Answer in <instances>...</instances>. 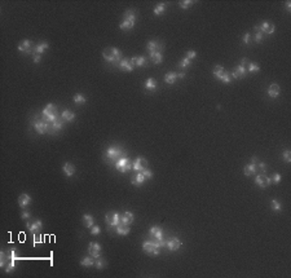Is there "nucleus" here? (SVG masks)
<instances>
[{
  "label": "nucleus",
  "mask_w": 291,
  "mask_h": 278,
  "mask_svg": "<svg viewBox=\"0 0 291 278\" xmlns=\"http://www.w3.org/2000/svg\"><path fill=\"white\" fill-rule=\"evenodd\" d=\"M18 51H21V52H25V53H27V54H31V53L34 52L35 49H34V48H32V43H31V40L26 39V40L21 42L20 44H18Z\"/></svg>",
  "instance_id": "7"
},
{
  "label": "nucleus",
  "mask_w": 291,
  "mask_h": 278,
  "mask_svg": "<svg viewBox=\"0 0 291 278\" xmlns=\"http://www.w3.org/2000/svg\"><path fill=\"white\" fill-rule=\"evenodd\" d=\"M62 124H64L62 119H56L54 122H52V127H53L54 129H61V128H62Z\"/></svg>",
  "instance_id": "42"
},
{
  "label": "nucleus",
  "mask_w": 291,
  "mask_h": 278,
  "mask_svg": "<svg viewBox=\"0 0 291 278\" xmlns=\"http://www.w3.org/2000/svg\"><path fill=\"white\" fill-rule=\"evenodd\" d=\"M73 100H74V102H75V103H84V102L87 101V99H85V97H84L83 95H80V93L75 95Z\"/></svg>",
  "instance_id": "41"
},
{
  "label": "nucleus",
  "mask_w": 291,
  "mask_h": 278,
  "mask_svg": "<svg viewBox=\"0 0 291 278\" xmlns=\"http://www.w3.org/2000/svg\"><path fill=\"white\" fill-rule=\"evenodd\" d=\"M247 75V70L246 69H243L242 66H237L234 70H233V73H232V76L234 79H242V78H245V76Z\"/></svg>",
  "instance_id": "13"
},
{
  "label": "nucleus",
  "mask_w": 291,
  "mask_h": 278,
  "mask_svg": "<svg viewBox=\"0 0 291 278\" xmlns=\"http://www.w3.org/2000/svg\"><path fill=\"white\" fill-rule=\"evenodd\" d=\"M129 61H131V65L135 67V66H144L145 62H146V60H145V57L139 56V57H132Z\"/></svg>",
  "instance_id": "24"
},
{
  "label": "nucleus",
  "mask_w": 291,
  "mask_h": 278,
  "mask_svg": "<svg viewBox=\"0 0 291 278\" xmlns=\"http://www.w3.org/2000/svg\"><path fill=\"white\" fill-rule=\"evenodd\" d=\"M250 40H251L250 32H246V34L243 35V43H245V44H250Z\"/></svg>",
  "instance_id": "55"
},
{
  "label": "nucleus",
  "mask_w": 291,
  "mask_h": 278,
  "mask_svg": "<svg viewBox=\"0 0 291 278\" xmlns=\"http://www.w3.org/2000/svg\"><path fill=\"white\" fill-rule=\"evenodd\" d=\"M93 222H95V219H93L92 215H88V214L83 215V224H84V226L92 228V226H93Z\"/></svg>",
  "instance_id": "27"
},
{
  "label": "nucleus",
  "mask_w": 291,
  "mask_h": 278,
  "mask_svg": "<svg viewBox=\"0 0 291 278\" xmlns=\"http://www.w3.org/2000/svg\"><path fill=\"white\" fill-rule=\"evenodd\" d=\"M43 115L49 118V117H52V115H57V109L56 106L53 105V103H48V105L43 109Z\"/></svg>",
  "instance_id": "12"
},
{
  "label": "nucleus",
  "mask_w": 291,
  "mask_h": 278,
  "mask_svg": "<svg viewBox=\"0 0 291 278\" xmlns=\"http://www.w3.org/2000/svg\"><path fill=\"white\" fill-rule=\"evenodd\" d=\"M7 256H8V259L9 260H17V250H16L14 247H9L8 248V251H7Z\"/></svg>",
  "instance_id": "31"
},
{
  "label": "nucleus",
  "mask_w": 291,
  "mask_h": 278,
  "mask_svg": "<svg viewBox=\"0 0 291 278\" xmlns=\"http://www.w3.org/2000/svg\"><path fill=\"white\" fill-rule=\"evenodd\" d=\"M105 220L110 226H117L120 222L119 215L117 214V212H107L106 216H105Z\"/></svg>",
  "instance_id": "6"
},
{
  "label": "nucleus",
  "mask_w": 291,
  "mask_h": 278,
  "mask_svg": "<svg viewBox=\"0 0 291 278\" xmlns=\"http://www.w3.org/2000/svg\"><path fill=\"white\" fill-rule=\"evenodd\" d=\"M95 266L97 269H104L106 266V261L105 259H101V258H97V260L95 261Z\"/></svg>",
  "instance_id": "36"
},
{
  "label": "nucleus",
  "mask_w": 291,
  "mask_h": 278,
  "mask_svg": "<svg viewBox=\"0 0 291 278\" xmlns=\"http://www.w3.org/2000/svg\"><path fill=\"white\" fill-rule=\"evenodd\" d=\"M167 247L171 250V251H176V250H179L181 247V241L179 238L173 237L169 239V241H167Z\"/></svg>",
  "instance_id": "14"
},
{
  "label": "nucleus",
  "mask_w": 291,
  "mask_h": 278,
  "mask_svg": "<svg viewBox=\"0 0 291 278\" xmlns=\"http://www.w3.org/2000/svg\"><path fill=\"white\" fill-rule=\"evenodd\" d=\"M117 233L119 234V236H127V234L129 233V226L123 224V222H119V224L117 225Z\"/></svg>",
  "instance_id": "25"
},
{
  "label": "nucleus",
  "mask_w": 291,
  "mask_h": 278,
  "mask_svg": "<svg viewBox=\"0 0 291 278\" xmlns=\"http://www.w3.org/2000/svg\"><path fill=\"white\" fill-rule=\"evenodd\" d=\"M255 182L257 186H260V188H267L269 184H271V179H269L268 176L265 175H257L256 176V180H255Z\"/></svg>",
  "instance_id": "10"
},
{
  "label": "nucleus",
  "mask_w": 291,
  "mask_h": 278,
  "mask_svg": "<svg viewBox=\"0 0 291 278\" xmlns=\"http://www.w3.org/2000/svg\"><path fill=\"white\" fill-rule=\"evenodd\" d=\"M164 9H166V4H159V5H157V7L154 8V14L155 16H159V14H162L163 12H164Z\"/></svg>",
  "instance_id": "39"
},
{
  "label": "nucleus",
  "mask_w": 291,
  "mask_h": 278,
  "mask_svg": "<svg viewBox=\"0 0 291 278\" xmlns=\"http://www.w3.org/2000/svg\"><path fill=\"white\" fill-rule=\"evenodd\" d=\"M177 78H179V79H184V78H185V73H180V74H177Z\"/></svg>",
  "instance_id": "59"
},
{
  "label": "nucleus",
  "mask_w": 291,
  "mask_h": 278,
  "mask_svg": "<svg viewBox=\"0 0 291 278\" xmlns=\"http://www.w3.org/2000/svg\"><path fill=\"white\" fill-rule=\"evenodd\" d=\"M254 31H255V42H256V43H260V42L263 40V32H261V30H260L259 25L254 27Z\"/></svg>",
  "instance_id": "35"
},
{
  "label": "nucleus",
  "mask_w": 291,
  "mask_h": 278,
  "mask_svg": "<svg viewBox=\"0 0 291 278\" xmlns=\"http://www.w3.org/2000/svg\"><path fill=\"white\" fill-rule=\"evenodd\" d=\"M224 73H225V70H224V67L221 66V65H217V66L213 67V75H215L217 79H220Z\"/></svg>",
  "instance_id": "34"
},
{
  "label": "nucleus",
  "mask_w": 291,
  "mask_h": 278,
  "mask_svg": "<svg viewBox=\"0 0 291 278\" xmlns=\"http://www.w3.org/2000/svg\"><path fill=\"white\" fill-rule=\"evenodd\" d=\"M176 79H177L176 73H168V74H166V76H164V81H166L167 84H173Z\"/></svg>",
  "instance_id": "28"
},
{
  "label": "nucleus",
  "mask_w": 291,
  "mask_h": 278,
  "mask_svg": "<svg viewBox=\"0 0 291 278\" xmlns=\"http://www.w3.org/2000/svg\"><path fill=\"white\" fill-rule=\"evenodd\" d=\"M197 57V52L195 51H188L186 52V58H189V60H193Z\"/></svg>",
  "instance_id": "50"
},
{
  "label": "nucleus",
  "mask_w": 291,
  "mask_h": 278,
  "mask_svg": "<svg viewBox=\"0 0 291 278\" xmlns=\"http://www.w3.org/2000/svg\"><path fill=\"white\" fill-rule=\"evenodd\" d=\"M40 60H42V56H40V54H35V56H34V62H35V63H39V62H40Z\"/></svg>",
  "instance_id": "58"
},
{
  "label": "nucleus",
  "mask_w": 291,
  "mask_h": 278,
  "mask_svg": "<svg viewBox=\"0 0 291 278\" xmlns=\"http://www.w3.org/2000/svg\"><path fill=\"white\" fill-rule=\"evenodd\" d=\"M220 80H223L224 83H230V81H232V78H230V76H229V74H228L227 71H225V73H224V74L221 75Z\"/></svg>",
  "instance_id": "47"
},
{
  "label": "nucleus",
  "mask_w": 291,
  "mask_h": 278,
  "mask_svg": "<svg viewBox=\"0 0 291 278\" xmlns=\"http://www.w3.org/2000/svg\"><path fill=\"white\" fill-rule=\"evenodd\" d=\"M250 63H251V62L249 61V60H247V58H243V60H242V62H241V66L247 70V69H249V66H250Z\"/></svg>",
  "instance_id": "54"
},
{
  "label": "nucleus",
  "mask_w": 291,
  "mask_h": 278,
  "mask_svg": "<svg viewBox=\"0 0 291 278\" xmlns=\"http://www.w3.org/2000/svg\"><path fill=\"white\" fill-rule=\"evenodd\" d=\"M34 127L36 129V132L39 133V135H43V133H47V131H48V124L45 122H43V121H38L34 123Z\"/></svg>",
  "instance_id": "17"
},
{
  "label": "nucleus",
  "mask_w": 291,
  "mask_h": 278,
  "mask_svg": "<svg viewBox=\"0 0 291 278\" xmlns=\"http://www.w3.org/2000/svg\"><path fill=\"white\" fill-rule=\"evenodd\" d=\"M119 69L122 70V71H132L133 66L131 65V61L128 58H122L119 61Z\"/></svg>",
  "instance_id": "15"
},
{
  "label": "nucleus",
  "mask_w": 291,
  "mask_h": 278,
  "mask_svg": "<svg viewBox=\"0 0 291 278\" xmlns=\"http://www.w3.org/2000/svg\"><path fill=\"white\" fill-rule=\"evenodd\" d=\"M150 236L154 238V239H158V241H161V239H163V230L159 226H151L150 228Z\"/></svg>",
  "instance_id": "16"
},
{
  "label": "nucleus",
  "mask_w": 291,
  "mask_h": 278,
  "mask_svg": "<svg viewBox=\"0 0 291 278\" xmlns=\"http://www.w3.org/2000/svg\"><path fill=\"white\" fill-rule=\"evenodd\" d=\"M141 172H142V175L145 176V179H151L153 177V172L150 170H147V168H146V170H144V171H141Z\"/></svg>",
  "instance_id": "52"
},
{
  "label": "nucleus",
  "mask_w": 291,
  "mask_h": 278,
  "mask_svg": "<svg viewBox=\"0 0 291 278\" xmlns=\"http://www.w3.org/2000/svg\"><path fill=\"white\" fill-rule=\"evenodd\" d=\"M30 217V212L29 211H24L22 214H21V219H24V220H27Z\"/></svg>",
  "instance_id": "56"
},
{
  "label": "nucleus",
  "mask_w": 291,
  "mask_h": 278,
  "mask_svg": "<svg viewBox=\"0 0 291 278\" xmlns=\"http://www.w3.org/2000/svg\"><path fill=\"white\" fill-rule=\"evenodd\" d=\"M42 242V236H40V233H35V236H34V246L36 243H40Z\"/></svg>",
  "instance_id": "53"
},
{
  "label": "nucleus",
  "mask_w": 291,
  "mask_h": 278,
  "mask_svg": "<svg viewBox=\"0 0 291 278\" xmlns=\"http://www.w3.org/2000/svg\"><path fill=\"white\" fill-rule=\"evenodd\" d=\"M80 264L83 266H92V265H95V260H93L92 256H85V258L80 260Z\"/></svg>",
  "instance_id": "29"
},
{
  "label": "nucleus",
  "mask_w": 291,
  "mask_h": 278,
  "mask_svg": "<svg viewBox=\"0 0 291 278\" xmlns=\"http://www.w3.org/2000/svg\"><path fill=\"white\" fill-rule=\"evenodd\" d=\"M191 4H193V2L191 0H185V2H180V8L181 9H188V8H190L191 7Z\"/></svg>",
  "instance_id": "43"
},
{
  "label": "nucleus",
  "mask_w": 291,
  "mask_h": 278,
  "mask_svg": "<svg viewBox=\"0 0 291 278\" xmlns=\"http://www.w3.org/2000/svg\"><path fill=\"white\" fill-rule=\"evenodd\" d=\"M260 70V66L257 63H254V62H251L250 63V66H249V69H247V73H251V71H259Z\"/></svg>",
  "instance_id": "46"
},
{
  "label": "nucleus",
  "mask_w": 291,
  "mask_h": 278,
  "mask_svg": "<svg viewBox=\"0 0 291 278\" xmlns=\"http://www.w3.org/2000/svg\"><path fill=\"white\" fill-rule=\"evenodd\" d=\"M26 226H27V229L31 232V233H39L40 230H42V228H43V222L40 221V220H35L34 222H27L26 224Z\"/></svg>",
  "instance_id": "9"
},
{
  "label": "nucleus",
  "mask_w": 291,
  "mask_h": 278,
  "mask_svg": "<svg viewBox=\"0 0 291 278\" xmlns=\"http://www.w3.org/2000/svg\"><path fill=\"white\" fill-rule=\"evenodd\" d=\"M283 158H285V161H286L287 163L291 162V153H290V150H285L283 151Z\"/></svg>",
  "instance_id": "51"
},
{
  "label": "nucleus",
  "mask_w": 291,
  "mask_h": 278,
  "mask_svg": "<svg viewBox=\"0 0 291 278\" xmlns=\"http://www.w3.org/2000/svg\"><path fill=\"white\" fill-rule=\"evenodd\" d=\"M30 202H31V198H30L29 194H21L20 197H18V204H20V207L29 206Z\"/></svg>",
  "instance_id": "22"
},
{
  "label": "nucleus",
  "mask_w": 291,
  "mask_h": 278,
  "mask_svg": "<svg viewBox=\"0 0 291 278\" xmlns=\"http://www.w3.org/2000/svg\"><path fill=\"white\" fill-rule=\"evenodd\" d=\"M145 88L146 89H149V91H154L157 88V83H155V80L153 79V78H149L146 81H145Z\"/></svg>",
  "instance_id": "30"
},
{
  "label": "nucleus",
  "mask_w": 291,
  "mask_h": 278,
  "mask_svg": "<svg viewBox=\"0 0 291 278\" xmlns=\"http://www.w3.org/2000/svg\"><path fill=\"white\" fill-rule=\"evenodd\" d=\"M157 47H158V43L155 40H150L149 43H147V45H146V48L149 49V52H155Z\"/></svg>",
  "instance_id": "40"
},
{
  "label": "nucleus",
  "mask_w": 291,
  "mask_h": 278,
  "mask_svg": "<svg viewBox=\"0 0 291 278\" xmlns=\"http://www.w3.org/2000/svg\"><path fill=\"white\" fill-rule=\"evenodd\" d=\"M88 254L92 256V258H100L101 256V246L97 242H91L88 246Z\"/></svg>",
  "instance_id": "4"
},
{
  "label": "nucleus",
  "mask_w": 291,
  "mask_h": 278,
  "mask_svg": "<svg viewBox=\"0 0 291 278\" xmlns=\"http://www.w3.org/2000/svg\"><path fill=\"white\" fill-rule=\"evenodd\" d=\"M100 232H101V229H100V226H97V225H93L91 228V234H93V236H98Z\"/></svg>",
  "instance_id": "48"
},
{
  "label": "nucleus",
  "mask_w": 291,
  "mask_h": 278,
  "mask_svg": "<svg viewBox=\"0 0 291 278\" xmlns=\"http://www.w3.org/2000/svg\"><path fill=\"white\" fill-rule=\"evenodd\" d=\"M132 167H133L132 161H131L129 158H127V157H122L117 163H115V168H117V170H119L120 172H127V171H129Z\"/></svg>",
  "instance_id": "3"
},
{
  "label": "nucleus",
  "mask_w": 291,
  "mask_h": 278,
  "mask_svg": "<svg viewBox=\"0 0 291 278\" xmlns=\"http://www.w3.org/2000/svg\"><path fill=\"white\" fill-rule=\"evenodd\" d=\"M120 155H123V150H120L119 148H115V146H110L106 150V157L109 159H115V158H118Z\"/></svg>",
  "instance_id": "8"
},
{
  "label": "nucleus",
  "mask_w": 291,
  "mask_h": 278,
  "mask_svg": "<svg viewBox=\"0 0 291 278\" xmlns=\"http://www.w3.org/2000/svg\"><path fill=\"white\" fill-rule=\"evenodd\" d=\"M119 219H120V222H123V224H125V225H129V224L133 222V215L131 214V212L125 211L119 216Z\"/></svg>",
  "instance_id": "18"
},
{
  "label": "nucleus",
  "mask_w": 291,
  "mask_h": 278,
  "mask_svg": "<svg viewBox=\"0 0 291 278\" xmlns=\"http://www.w3.org/2000/svg\"><path fill=\"white\" fill-rule=\"evenodd\" d=\"M102 56L107 62H111V63L119 62L120 60H122L120 58L122 57V53H120V51L117 49V48H106V49L102 52Z\"/></svg>",
  "instance_id": "1"
},
{
  "label": "nucleus",
  "mask_w": 291,
  "mask_h": 278,
  "mask_svg": "<svg viewBox=\"0 0 291 278\" xmlns=\"http://www.w3.org/2000/svg\"><path fill=\"white\" fill-rule=\"evenodd\" d=\"M257 170H261V171H265V168H267V166H265V163H263V162H260V163H257Z\"/></svg>",
  "instance_id": "57"
},
{
  "label": "nucleus",
  "mask_w": 291,
  "mask_h": 278,
  "mask_svg": "<svg viewBox=\"0 0 291 278\" xmlns=\"http://www.w3.org/2000/svg\"><path fill=\"white\" fill-rule=\"evenodd\" d=\"M271 181H272L273 184H278L279 181H281V175H279V173H274Z\"/></svg>",
  "instance_id": "49"
},
{
  "label": "nucleus",
  "mask_w": 291,
  "mask_h": 278,
  "mask_svg": "<svg viewBox=\"0 0 291 278\" xmlns=\"http://www.w3.org/2000/svg\"><path fill=\"white\" fill-rule=\"evenodd\" d=\"M150 58H151V61L154 62L155 65H159L162 61H163V56H162V53L161 52H150Z\"/></svg>",
  "instance_id": "26"
},
{
  "label": "nucleus",
  "mask_w": 291,
  "mask_h": 278,
  "mask_svg": "<svg viewBox=\"0 0 291 278\" xmlns=\"http://www.w3.org/2000/svg\"><path fill=\"white\" fill-rule=\"evenodd\" d=\"M146 167H147V161L145 159V158H142V157H137L136 161L133 162V167L132 168L135 171L141 172V171L146 170Z\"/></svg>",
  "instance_id": "5"
},
{
  "label": "nucleus",
  "mask_w": 291,
  "mask_h": 278,
  "mask_svg": "<svg viewBox=\"0 0 291 278\" xmlns=\"http://www.w3.org/2000/svg\"><path fill=\"white\" fill-rule=\"evenodd\" d=\"M48 43H40V44H38L34 49H35V52L38 53V54H42L43 52H45L47 49H48Z\"/></svg>",
  "instance_id": "33"
},
{
  "label": "nucleus",
  "mask_w": 291,
  "mask_h": 278,
  "mask_svg": "<svg viewBox=\"0 0 291 278\" xmlns=\"http://www.w3.org/2000/svg\"><path fill=\"white\" fill-rule=\"evenodd\" d=\"M144 181H145V176L142 175V172H137L136 175L131 177V184L133 186H140L141 184H144Z\"/></svg>",
  "instance_id": "11"
},
{
  "label": "nucleus",
  "mask_w": 291,
  "mask_h": 278,
  "mask_svg": "<svg viewBox=\"0 0 291 278\" xmlns=\"http://www.w3.org/2000/svg\"><path fill=\"white\" fill-rule=\"evenodd\" d=\"M286 8H287V10L291 9V3L290 2H286Z\"/></svg>",
  "instance_id": "60"
},
{
  "label": "nucleus",
  "mask_w": 291,
  "mask_h": 278,
  "mask_svg": "<svg viewBox=\"0 0 291 278\" xmlns=\"http://www.w3.org/2000/svg\"><path fill=\"white\" fill-rule=\"evenodd\" d=\"M272 207H273L274 211H281V210H282V204L279 203L277 199H273V200H272Z\"/></svg>",
  "instance_id": "44"
},
{
  "label": "nucleus",
  "mask_w": 291,
  "mask_h": 278,
  "mask_svg": "<svg viewBox=\"0 0 291 278\" xmlns=\"http://www.w3.org/2000/svg\"><path fill=\"white\" fill-rule=\"evenodd\" d=\"M14 268H16V260H9L7 266H5V272H7V273H10V272L14 270Z\"/></svg>",
  "instance_id": "38"
},
{
  "label": "nucleus",
  "mask_w": 291,
  "mask_h": 278,
  "mask_svg": "<svg viewBox=\"0 0 291 278\" xmlns=\"http://www.w3.org/2000/svg\"><path fill=\"white\" fill-rule=\"evenodd\" d=\"M190 60L189 58H184V60H181V61H180V63H179V66L180 67H183V69H185V67H188V66H190Z\"/></svg>",
  "instance_id": "45"
},
{
  "label": "nucleus",
  "mask_w": 291,
  "mask_h": 278,
  "mask_svg": "<svg viewBox=\"0 0 291 278\" xmlns=\"http://www.w3.org/2000/svg\"><path fill=\"white\" fill-rule=\"evenodd\" d=\"M259 27H260V30H261V32H263V34H264V32H265V34H269V35H271V34H273V32H274V30H276V27H274V25H272V23L267 22V21H265V22H263L261 25H259Z\"/></svg>",
  "instance_id": "19"
},
{
  "label": "nucleus",
  "mask_w": 291,
  "mask_h": 278,
  "mask_svg": "<svg viewBox=\"0 0 291 278\" xmlns=\"http://www.w3.org/2000/svg\"><path fill=\"white\" fill-rule=\"evenodd\" d=\"M279 92H281V89H279L278 84H272V85L268 88V95H269V97H272V99H276V97H278Z\"/></svg>",
  "instance_id": "21"
},
{
  "label": "nucleus",
  "mask_w": 291,
  "mask_h": 278,
  "mask_svg": "<svg viewBox=\"0 0 291 278\" xmlns=\"http://www.w3.org/2000/svg\"><path fill=\"white\" fill-rule=\"evenodd\" d=\"M62 118H64L66 122H73L74 119H75V114L71 113L70 110H65V111L62 113Z\"/></svg>",
  "instance_id": "32"
},
{
  "label": "nucleus",
  "mask_w": 291,
  "mask_h": 278,
  "mask_svg": "<svg viewBox=\"0 0 291 278\" xmlns=\"http://www.w3.org/2000/svg\"><path fill=\"white\" fill-rule=\"evenodd\" d=\"M135 22H136V14L133 10H127V12L124 13V21L122 23L119 25L120 30H131L132 27L135 26Z\"/></svg>",
  "instance_id": "2"
},
{
  "label": "nucleus",
  "mask_w": 291,
  "mask_h": 278,
  "mask_svg": "<svg viewBox=\"0 0 291 278\" xmlns=\"http://www.w3.org/2000/svg\"><path fill=\"white\" fill-rule=\"evenodd\" d=\"M62 170L65 172V175H66L67 177H70V176H73L75 173V166L71 164V163H65L64 167H62Z\"/></svg>",
  "instance_id": "23"
},
{
  "label": "nucleus",
  "mask_w": 291,
  "mask_h": 278,
  "mask_svg": "<svg viewBox=\"0 0 291 278\" xmlns=\"http://www.w3.org/2000/svg\"><path fill=\"white\" fill-rule=\"evenodd\" d=\"M256 172H257L256 163H250V164L245 166V168H243V173L246 176H251V175H254V173H256Z\"/></svg>",
  "instance_id": "20"
},
{
  "label": "nucleus",
  "mask_w": 291,
  "mask_h": 278,
  "mask_svg": "<svg viewBox=\"0 0 291 278\" xmlns=\"http://www.w3.org/2000/svg\"><path fill=\"white\" fill-rule=\"evenodd\" d=\"M7 260H9L7 254L2 251V254H0V266H2V268H5V266H7Z\"/></svg>",
  "instance_id": "37"
}]
</instances>
